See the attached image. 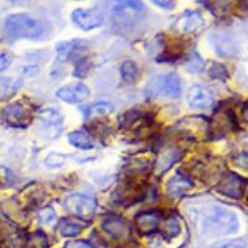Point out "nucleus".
Listing matches in <instances>:
<instances>
[{"label": "nucleus", "instance_id": "nucleus-1", "mask_svg": "<svg viewBox=\"0 0 248 248\" xmlns=\"http://www.w3.org/2000/svg\"><path fill=\"white\" fill-rule=\"evenodd\" d=\"M201 232L206 234H232L241 227L240 217L233 210L218 205L205 206L195 214Z\"/></svg>", "mask_w": 248, "mask_h": 248}, {"label": "nucleus", "instance_id": "nucleus-2", "mask_svg": "<svg viewBox=\"0 0 248 248\" xmlns=\"http://www.w3.org/2000/svg\"><path fill=\"white\" fill-rule=\"evenodd\" d=\"M4 32L12 40H35L44 34V26L28 14H13L4 20Z\"/></svg>", "mask_w": 248, "mask_h": 248}, {"label": "nucleus", "instance_id": "nucleus-3", "mask_svg": "<svg viewBox=\"0 0 248 248\" xmlns=\"http://www.w3.org/2000/svg\"><path fill=\"white\" fill-rule=\"evenodd\" d=\"M145 94L150 98L179 99L183 94V85L176 74H167L155 77L145 88Z\"/></svg>", "mask_w": 248, "mask_h": 248}, {"label": "nucleus", "instance_id": "nucleus-4", "mask_svg": "<svg viewBox=\"0 0 248 248\" xmlns=\"http://www.w3.org/2000/svg\"><path fill=\"white\" fill-rule=\"evenodd\" d=\"M63 207L82 221H90L97 209L96 200L83 194H71L63 200Z\"/></svg>", "mask_w": 248, "mask_h": 248}, {"label": "nucleus", "instance_id": "nucleus-5", "mask_svg": "<svg viewBox=\"0 0 248 248\" xmlns=\"http://www.w3.org/2000/svg\"><path fill=\"white\" fill-rule=\"evenodd\" d=\"M39 121L44 132L50 138H59L63 130V117L54 108H44L37 113Z\"/></svg>", "mask_w": 248, "mask_h": 248}, {"label": "nucleus", "instance_id": "nucleus-6", "mask_svg": "<svg viewBox=\"0 0 248 248\" xmlns=\"http://www.w3.org/2000/svg\"><path fill=\"white\" fill-rule=\"evenodd\" d=\"M215 94L202 85H194L187 92V105L190 109L207 110L214 106Z\"/></svg>", "mask_w": 248, "mask_h": 248}, {"label": "nucleus", "instance_id": "nucleus-7", "mask_svg": "<svg viewBox=\"0 0 248 248\" xmlns=\"http://www.w3.org/2000/svg\"><path fill=\"white\" fill-rule=\"evenodd\" d=\"M72 23L83 31H90L96 29L103 23V14L98 9H76L71 15Z\"/></svg>", "mask_w": 248, "mask_h": 248}, {"label": "nucleus", "instance_id": "nucleus-8", "mask_svg": "<svg viewBox=\"0 0 248 248\" xmlns=\"http://www.w3.org/2000/svg\"><path fill=\"white\" fill-rule=\"evenodd\" d=\"M246 190V180L236 174H225L217 185V191L231 199H242Z\"/></svg>", "mask_w": 248, "mask_h": 248}, {"label": "nucleus", "instance_id": "nucleus-9", "mask_svg": "<svg viewBox=\"0 0 248 248\" xmlns=\"http://www.w3.org/2000/svg\"><path fill=\"white\" fill-rule=\"evenodd\" d=\"M90 88L83 83H71L56 91L57 98L70 105H77V103L85 102L90 97Z\"/></svg>", "mask_w": 248, "mask_h": 248}, {"label": "nucleus", "instance_id": "nucleus-10", "mask_svg": "<svg viewBox=\"0 0 248 248\" xmlns=\"http://www.w3.org/2000/svg\"><path fill=\"white\" fill-rule=\"evenodd\" d=\"M205 25V19L198 10L185 12L175 23V26L181 34H191Z\"/></svg>", "mask_w": 248, "mask_h": 248}, {"label": "nucleus", "instance_id": "nucleus-11", "mask_svg": "<svg viewBox=\"0 0 248 248\" xmlns=\"http://www.w3.org/2000/svg\"><path fill=\"white\" fill-rule=\"evenodd\" d=\"M3 119L12 127H25L30 121V114L20 103H14L3 109Z\"/></svg>", "mask_w": 248, "mask_h": 248}, {"label": "nucleus", "instance_id": "nucleus-12", "mask_svg": "<svg viewBox=\"0 0 248 248\" xmlns=\"http://www.w3.org/2000/svg\"><path fill=\"white\" fill-rule=\"evenodd\" d=\"M191 189H194V183L181 174H175L167 183V192L170 198H180Z\"/></svg>", "mask_w": 248, "mask_h": 248}, {"label": "nucleus", "instance_id": "nucleus-13", "mask_svg": "<svg viewBox=\"0 0 248 248\" xmlns=\"http://www.w3.org/2000/svg\"><path fill=\"white\" fill-rule=\"evenodd\" d=\"M159 220L160 216L158 212H140L136 216L134 222L141 233H152L158 229Z\"/></svg>", "mask_w": 248, "mask_h": 248}, {"label": "nucleus", "instance_id": "nucleus-14", "mask_svg": "<svg viewBox=\"0 0 248 248\" xmlns=\"http://www.w3.org/2000/svg\"><path fill=\"white\" fill-rule=\"evenodd\" d=\"M114 106L109 102H96L92 105L86 106L82 112H83V118L90 121L93 118H99V117L109 116L110 113L114 112Z\"/></svg>", "mask_w": 248, "mask_h": 248}, {"label": "nucleus", "instance_id": "nucleus-15", "mask_svg": "<svg viewBox=\"0 0 248 248\" xmlns=\"http://www.w3.org/2000/svg\"><path fill=\"white\" fill-rule=\"evenodd\" d=\"M103 230L107 232L109 236H112L113 238H119V237H123L125 234L128 230V225L125 222V220L121 218V217H108L103 221V225H102Z\"/></svg>", "mask_w": 248, "mask_h": 248}, {"label": "nucleus", "instance_id": "nucleus-16", "mask_svg": "<svg viewBox=\"0 0 248 248\" xmlns=\"http://www.w3.org/2000/svg\"><path fill=\"white\" fill-rule=\"evenodd\" d=\"M81 40H71L66 43H60L56 47V60L61 63L67 62L74 56L79 47H81Z\"/></svg>", "mask_w": 248, "mask_h": 248}, {"label": "nucleus", "instance_id": "nucleus-17", "mask_svg": "<svg viewBox=\"0 0 248 248\" xmlns=\"http://www.w3.org/2000/svg\"><path fill=\"white\" fill-rule=\"evenodd\" d=\"M68 141L71 145L81 150H92L94 149V143L88 133L83 130H76L68 134Z\"/></svg>", "mask_w": 248, "mask_h": 248}, {"label": "nucleus", "instance_id": "nucleus-18", "mask_svg": "<svg viewBox=\"0 0 248 248\" xmlns=\"http://www.w3.org/2000/svg\"><path fill=\"white\" fill-rule=\"evenodd\" d=\"M181 158V152L178 149H169L167 152H164L163 154L159 156L158 161H156V171L159 174L165 172L172 167V164H175Z\"/></svg>", "mask_w": 248, "mask_h": 248}, {"label": "nucleus", "instance_id": "nucleus-19", "mask_svg": "<svg viewBox=\"0 0 248 248\" xmlns=\"http://www.w3.org/2000/svg\"><path fill=\"white\" fill-rule=\"evenodd\" d=\"M143 10L144 5L140 1H118L113 6V14H116L117 16H128V14L134 15Z\"/></svg>", "mask_w": 248, "mask_h": 248}, {"label": "nucleus", "instance_id": "nucleus-20", "mask_svg": "<svg viewBox=\"0 0 248 248\" xmlns=\"http://www.w3.org/2000/svg\"><path fill=\"white\" fill-rule=\"evenodd\" d=\"M121 75L122 79L125 83H134V82H137L139 77V70L136 62L132 61V60L124 61L121 65Z\"/></svg>", "mask_w": 248, "mask_h": 248}, {"label": "nucleus", "instance_id": "nucleus-21", "mask_svg": "<svg viewBox=\"0 0 248 248\" xmlns=\"http://www.w3.org/2000/svg\"><path fill=\"white\" fill-rule=\"evenodd\" d=\"M20 87H21L20 79L12 78V77H3L1 78V101L10 98L13 94L17 92Z\"/></svg>", "mask_w": 248, "mask_h": 248}, {"label": "nucleus", "instance_id": "nucleus-22", "mask_svg": "<svg viewBox=\"0 0 248 248\" xmlns=\"http://www.w3.org/2000/svg\"><path fill=\"white\" fill-rule=\"evenodd\" d=\"M57 231L62 234L63 237H76L83 230V226L79 223L72 222L68 220H61L56 227Z\"/></svg>", "mask_w": 248, "mask_h": 248}, {"label": "nucleus", "instance_id": "nucleus-23", "mask_svg": "<svg viewBox=\"0 0 248 248\" xmlns=\"http://www.w3.org/2000/svg\"><path fill=\"white\" fill-rule=\"evenodd\" d=\"M205 66V61L202 60V57L195 51L189 56L187 61H186V70L191 72V74H199L201 72Z\"/></svg>", "mask_w": 248, "mask_h": 248}, {"label": "nucleus", "instance_id": "nucleus-24", "mask_svg": "<svg viewBox=\"0 0 248 248\" xmlns=\"http://www.w3.org/2000/svg\"><path fill=\"white\" fill-rule=\"evenodd\" d=\"M47 237L43 232H34L26 238V248H46Z\"/></svg>", "mask_w": 248, "mask_h": 248}, {"label": "nucleus", "instance_id": "nucleus-25", "mask_svg": "<svg viewBox=\"0 0 248 248\" xmlns=\"http://www.w3.org/2000/svg\"><path fill=\"white\" fill-rule=\"evenodd\" d=\"M45 165L50 169H59L66 164V155L61 153H50L44 160Z\"/></svg>", "mask_w": 248, "mask_h": 248}, {"label": "nucleus", "instance_id": "nucleus-26", "mask_svg": "<svg viewBox=\"0 0 248 248\" xmlns=\"http://www.w3.org/2000/svg\"><path fill=\"white\" fill-rule=\"evenodd\" d=\"M215 48L220 54V56H226L227 54H231L233 51V44L226 37H218L215 43Z\"/></svg>", "mask_w": 248, "mask_h": 248}, {"label": "nucleus", "instance_id": "nucleus-27", "mask_svg": "<svg viewBox=\"0 0 248 248\" xmlns=\"http://www.w3.org/2000/svg\"><path fill=\"white\" fill-rule=\"evenodd\" d=\"M56 220V212L52 207L47 206L39 212V222L43 225H51Z\"/></svg>", "mask_w": 248, "mask_h": 248}, {"label": "nucleus", "instance_id": "nucleus-28", "mask_svg": "<svg viewBox=\"0 0 248 248\" xmlns=\"http://www.w3.org/2000/svg\"><path fill=\"white\" fill-rule=\"evenodd\" d=\"M209 74L210 77L214 79H221V81H223V79L229 78V72H227L225 66L220 65V63H214L211 66V68H210Z\"/></svg>", "mask_w": 248, "mask_h": 248}, {"label": "nucleus", "instance_id": "nucleus-29", "mask_svg": "<svg viewBox=\"0 0 248 248\" xmlns=\"http://www.w3.org/2000/svg\"><path fill=\"white\" fill-rule=\"evenodd\" d=\"M233 163L240 169L248 171V153H240L233 156Z\"/></svg>", "mask_w": 248, "mask_h": 248}, {"label": "nucleus", "instance_id": "nucleus-30", "mask_svg": "<svg viewBox=\"0 0 248 248\" xmlns=\"http://www.w3.org/2000/svg\"><path fill=\"white\" fill-rule=\"evenodd\" d=\"M165 229H167V231L169 232V233L171 234H178V231H175L174 229L179 230L180 231V226H179V222L176 218H174V217H171V218H169V220L165 222Z\"/></svg>", "mask_w": 248, "mask_h": 248}, {"label": "nucleus", "instance_id": "nucleus-31", "mask_svg": "<svg viewBox=\"0 0 248 248\" xmlns=\"http://www.w3.org/2000/svg\"><path fill=\"white\" fill-rule=\"evenodd\" d=\"M153 4L155 5H158L159 8H164V9H172L175 6L174 1H160V0H153Z\"/></svg>", "mask_w": 248, "mask_h": 248}, {"label": "nucleus", "instance_id": "nucleus-32", "mask_svg": "<svg viewBox=\"0 0 248 248\" xmlns=\"http://www.w3.org/2000/svg\"><path fill=\"white\" fill-rule=\"evenodd\" d=\"M10 62H12V60H10L9 55L5 54V52H1V72L9 67Z\"/></svg>", "mask_w": 248, "mask_h": 248}, {"label": "nucleus", "instance_id": "nucleus-33", "mask_svg": "<svg viewBox=\"0 0 248 248\" xmlns=\"http://www.w3.org/2000/svg\"><path fill=\"white\" fill-rule=\"evenodd\" d=\"M65 248H92V247H91L88 243L78 241V242H68L67 245H66Z\"/></svg>", "mask_w": 248, "mask_h": 248}, {"label": "nucleus", "instance_id": "nucleus-34", "mask_svg": "<svg viewBox=\"0 0 248 248\" xmlns=\"http://www.w3.org/2000/svg\"><path fill=\"white\" fill-rule=\"evenodd\" d=\"M214 248H246L241 245H237L233 242H226V243H220V245H216Z\"/></svg>", "mask_w": 248, "mask_h": 248}, {"label": "nucleus", "instance_id": "nucleus-35", "mask_svg": "<svg viewBox=\"0 0 248 248\" xmlns=\"http://www.w3.org/2000/svg\"><path fill=\"white\" fill-rule=\"evenodd\" d=\"M242 117H243V119H245V121L248 123V102L246 103L245 106H243V108H242Z\"/></svg>", "mask_w": 248, "mask_h": 248}]
</instances>
